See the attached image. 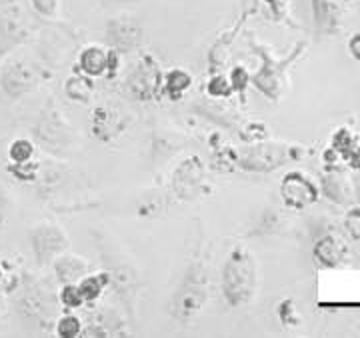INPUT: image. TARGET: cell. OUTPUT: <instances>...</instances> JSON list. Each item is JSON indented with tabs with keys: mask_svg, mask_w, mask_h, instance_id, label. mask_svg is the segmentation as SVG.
Returning a JSON list of instances; mask_svg holds the SVG:
<instances>
[{
	"mask_svg": "<svg viewBox=\"0 0 360 338\" xmlns=\"http://www.w3.org/2000/svg\"><path fill=\"white\" fill-rule=\"evenodd\" d=\"M278 318L283 320V325L286 326H298L300 325V314H298V311H296V304L295 300L286 299L283 300L281 304H278Z\"/></svg>",
	"mask_w": 360,
	"mask_h": 338,
	"instance_id": "21",
	"label": "cell"
},
{
	"mask_svg": "<svg viewBox=\"0 0 360 338\" xmlns=\"http://www.w3.org/2000/svg\"><path fill=\"white\" fill-rule=\"evenodd\" d=\"M257 259L245 247L229 254L222 266V294L231 306H245L257 292Z\"/></svg>",
	"mask_w": 360,
	"mask_h": 338,
	"instance_id": "1",
	"label": "cell"
},
{
	"mask_svg": "<svg viewBox=\"0 0 360 338\" xmlns=\"http://www.w3.org/2000/svg\"><path fill=\"white\" fill-rule=\"evenodd\" d=\"M118 126H120V118H118L115 110L98 108L94 112V132H96V136H101L103 130H108V138H110L112 130H118Z\"/></svg>",
	"mask_w": 360,
	"mask_h": 338,
	"instance_id": "16",
	"label": "cell"
},
{
	"mask_svg": "<svg viewBox=\"0 0 360 338\" xmlns=\"http://www.w3.org/2000/svg\"><path fill=\"white\" fill-rule=\"evenodd\" d=\"M360 143L359 134L354 132L352 129H348V126H340V129L335 130V134H333V141H330V146L335 148L338 155L342 156V160L350 155V150Z\"/></svg>",
	"mask_w": 360,
	"mask_h": 338,
	"instance_id": "14",
	"label": "cell"
},
{
	"mask_svg": "<svg viewBox=\"0 0 360 338\" xmlns=\"http://www.w3.org/2000/svg\"><path fill=\"white\" fill-rule=\"evenodd\" d=\"M231 84L232 91L236 92H245V89L250 84V74L246 70L245 66H236L231 72Z\"/></svg>",
	"mask_w": 360,
	"mask_h": 338,
	"instance_id": "23",
	"label": "cell"
},
{
	"mask_svg": "<svg viewBox=\"0 0 360 338\" xmlns=\"http://www.w3.org/2000/svg\"><path fill=\"white\" fill-rule=\"evenodd\" d=\"M56 332L63 338H75L82 332V323L75 314H65L56 325Z\"/></svg>",
	"mask_w": 360,
	"mask_h": 338,
	"instance_id": "19",
	"label": "cell"
},
{
	"mask_svg": "<svg viewBox=\"0 0 360 338\" xmlns=\"http://www.w3.org/2000/svg\"><path fill=\"white\" fill-rule=\"evenodd\" d=\"M158 84H160V70L150 56H144L134 68V72L130 74V92L134 94V98L148 100L158 92Z\"/></svg>",
	"mask_w": 360,
	"mask_h": 338,
	"instance_id": "5",
	"label": "cell"
},
{
	"mask_svg": "<svg viewBox=\"0 0 360 338\" xmlns=\"http://www.w3.org/2000/svg\"><path fill=\"white\" fill-rule=\"evenodd\" d=\"M186 280L188 285L182 286L176 294V314L180 318H191L206 302V282H202V276L191 273Z\"/></svg>",
	"mask_w": 360,
	"mask_h": 338,
	"instance_id": "7",
	"label": "cell"
},
{
	"mask_svg": "<svg viewBox=\"0 0 360 338\" xmlns=\"http://www.w3.org/2000/svg\"><path fill=\"white\" fill-rule=\"evenodd\" d=\"M206 92L210 94V96H214V98H229L232 92V84H231V78L222 77V74H217V77H212L208 80V84H206Z\"/></svg>",
	"mask_w": 360,
	"mask_h": 338,
	"instance_id": "18",
	"label": "cell"
},
{
	"mask_svg": "<svg viewBox=\"0 0 360 338\" xmlns=\"http://www.w3.org/2000/svg\"><path fill=\"white\" fill-rule=\"evenodd\" d=\"M106 285H108L106 274H89L78 282V288H80V292H82L86 302H94V300L101 299Z\"/></svg>",
	"mask_w": 360,
	"mask_h": 338,
	"instance_id": "13",
	"label": "cell"
},
{
	"mask_svg": "<svg viewBox=\"0 0 360 338\" xmlns=\"http://www.w3.org/2000/svg\"><path fill=\"white\" fill-rule=\"evenodd\" d=\"M322 160H324V164H326V167H336V164H338V160H342V156L338 155L333 146H328V148L324 150V155H322Z\"/></svg>",
	"mask_w": 360,
	"mask_h": 338,
	"instance_id": "26",
	"label": "cell"
},
{
	"mask_svg": "<svg viewBox=\"0 0 360 338\" xmlns=\"http://www.w3.org/2000/svg\"><path fill=\"white\" fill-rule=\"evenodd\" d=\"M286 158H290V148L283 144H258L240 160V167L248 172H272L283 167Z\"/></svg>",
	"mask_w": 360,
	"mask_h": 338,
	"instance_id": "4",
	"label": "cell"
},
{
	"mask_svg": "<svg viewBox=\"0 0 360 338\" xmlns=\"http://www.w3.org/2000/svg\"><path fill=\"white\" fill-rule=\"evenodd\" d=\"M266 2H269L272 13L276 14V16H281L283 13H286V0H266Z\"/></svg>",
	"mask_w": 360,
	"mask_h": 338,
	"instance_id": "28",
	"label": "cell"
},
{
	"mask_svg": "<svg viewBox=\"0 0 360 338\" xmlns=\"http://www.w3.org/2000/svg\"><path fill=\"white\" fill-rule=\"evenodd\" d=\"M34 6H37V11L42 14H54L56 13V8H58V0H34Z\"/></svg>",
	"mask_w": 360,
	"mask_h": 338,
	"instance_id": "24",
	"label": "cell"
},
{
	"mask_svg": "<svg viewBox=\"0 0 360 338\" xmlns=\"http://www.w3.org/2000/svg\"><path fill=\"white\" fill-rule=\"evenodd\" d=\"M60 302L65 304L66 308H80L86 300L82 297L78 285H75V282H66L65 288L60 290Z\"/></svg>",
	"mask_w": 360,
	"mask_h": 338,
	"instance_id": "20",
	"label": "cell"
},
{
	"mask_svg": "<svg viewBox=\"0 0 360 338\" xmlns=\"http://www.w3.org/2000/svg\"><path fill=\"white\" fill-rule=\"evenodd\" d=\"M0 278H2V271H0Z\"/></svg>",
	"mask_w": 360,
	"mask_h": 338,
	"instance_id": "30",
	"label": "cell"
},
{
	"mask_svg": "<svg viewBox=\"0 0 360 338\" xmlns=\"http://www.w3.org/2000/svg\"><path fill=\"white\" fill-rule=\"evenodd\" d=\"M84 268H86V262L80 260L78 256H66L56 264L58 278H63L65 282H75L78 276H82Z\"/></svg>",
	"mask_w": 360,
	"mask_h": 338,
	"instance_id": "15",
	"label": "cell"
},
{
	"mask_svg": "<svg viewBox=\"0 0 360 338\" xmlns=\"http://www.w3.org/2000/svg\"><path fill=\"white\" fill-rule=\"evenodd\" d=\"M108 58H110V51H106L103 46H89L80 52L78 66H80L82 74L98 78L108 72Z\"/></svg>",
	"mask_w": 360,
	"mask_h": 338,
	"instance_id": "10",
	"label": "cell"
},
{
	"mask_svg": "<svg viewBox=\"0 0 360 338\" xmlns=\"http://www.w3.org/2000/svg\"><path fill=\"white\" fill-rule=\"evenodd\" d=\"M193 86V77L182 70V68H174L170 70L165 78V89H167V94L172 98V100H179L184 96V92L188 91Z\"/></svg>",
	"mask_w": 360,
	"mask_h": 338,
	"instance_id": "11",
	"label": "cell"
},
{
	"mask_svg": "<svg viewBox=\"0 0 360 338\" xmlns=\"http://www.w3.org/2000/svg\"><path fill=\"white\" fill-rule=\"evenodd\" d=\"M319 188L322 195L338 207H347L348 200L352 198V182L345 170L336 169V167H328V170L322 174Z\"/></svg>",
	"mask_w": 360,
	"mask_h": 338,
	"instance_id": "8",
	"label": "cell"
},
{
	"mask_svg": "<svg viewBox=\"0 0 360 338\" xmlns=\"http://www.w3.org/2000/svg\"><path fill=\"white\" fill-rule=\"evenodd\" d=\"M65 91H66V96H68L70 100L89 103L90 96H92V92H94V82H92V78L86 77V74H82V77H72V78H68Z\"/></svg>",
	"mask_w": 360,
	"mask_h": 338,
	"instance_id": "12",
	"label": "cell"
},
{
	"mask_svg": "<svg viewBox=\"0 0 360 338\" xmlns=\"http://www.w3.org/2000/svg\"><path fill=\"white\" fill-rule=\"evenodd\" d=\"M319 196H321V188L307 172L292 170L281 182V198H283L284 207L292 208V210H304L316 204Z\"/></svg>",
	"mask_w": 360,
	"mask_h": 338,
	"instance_id": "2",
	"label": "cell"
},
{
	"mask_svg": "<svg viewBox=\"0 0 360 338\" xmlns=\"http://www.w3.org/2000/svg\"><path fill=\"white\" fill-rule=\"evenodd\" d=\"M356 196H359V200H360V184H359V188H356Z\"/></svg>",
	"mask_w": 360,
	"mask_h": 338,
	"instance_id": "29",
	"label": "cell"
},
{
	"mask_svg": "<svg viewBox=\"0 0 360 338\" xmlns=\"http://www.w3.org/2000/svg\"><path fill=\"white\" fill-rule=\"evenodd\" d=\"M352 0H312L314 25L324 34H336L347 25Z\"/></svg>",
	"mask_w": 360,
	"mask_h": 338,
	"instance_id": "3",
	"label": "cell"
},
{
	"mask_svg": "<svg viewBox=\"0 0 360 338\" xmlns=\"http://www.w3.org/2000/svg\"><path fill=\"white\" fill-rule=\"evenodd\" d=\"M312 254L322 268H338L348 259L347 240L338 234H324L322 238L316 240Z\"/></svg>",
	"mask_w": 360,
	"mask_h": 338,
	"instance_id": "6",
	"label": "cell"
},
{
	"mask_svg": "<svg viewBox=\"0 0 360 338\" xmlns=\"http://www.w3.org/2000/svg\"><path fill=\"white\" fill-rule=\"evenodd\" d=\"M8 155L13 158L16 164H26L32 155H34V146L30 141H26V138H18V141H14L11 144V150H8Z\"/></svg>",
	"mask_w": 360,
	"mask_h": 338,
	"instance_id": "17",
	"label": "cell"
},
{
	"mask_svg": "<svg viewBox=\"0 0 360 338\" xmlns=\"http://www.w3.org/2000/svg\"><path fill=\"white\" fill-rule=\"evenodd\" d=\"M108 37L115 51H134L142 40V28L129 18H118L108 25Z\"/></svg>",
	"mask_w": 360,
	"mask_h": 338,
	"instance_id": "9",
	"label": "cell"
},
{
	"mask_svg": "<svg viewBox=\"0 0 360 338\" xmlns=\"http://www.w3.org/2000/svg\"><path fill=\"white\" fill-rule=\"evenodd\" d=\"M347 160L348 164H350V169H354V170H360V143L350 150V155L345 158Z\"/></svg>",
	"mask_w": 360,
	"mask_h": 338,
	"instance_id": "27",
	"label": "cell"
},
{
	"mask_svg": "<svg viewBox=\"0 0 360 338\" xmlns=\"http://www.w3.org/2000/svg\"><path fill=\"white\" fill-rule=\"evenodd\" d=\"M348 52H350V56L360 63V32H354L350 40H348Z\"/></svg>",
	"mask_w": 360,
	"mask_h": 338,
	"instance_id": "25",
	"label": "cell"
},
{
	"mask_svg": "<svg viewBox=\"0 0 360 338\" xmlns=\"http://www.w3.org/2000/svg\"><path fill=\"white\" fill-rule=\"evenodd\" d=\"M345 233L350 240L360 242V207L348 208V212L345 214Z\"/></svg>",
	"mask_w": 360,
	"mask_h": 338,
	"instance_id": "22",
	"label": "cell"
}]
</instances>
